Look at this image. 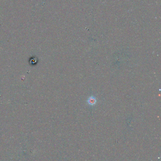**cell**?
<instances>
[{"instance_id":"6da1fadb","label":"cell","mask_w":161,"mask_h":161,"mask_svg":"<svg viewBox=\"0 0 161 161\" xmlns=\"http://www.w3.org/2000/svg\"><path fill=\"white\" fill-rule=\"evenodd\" d=\"M96 99L93 96L90 97L88 100V103L90 105H94L96 103Z\"/></svg>"}]
</instances>
